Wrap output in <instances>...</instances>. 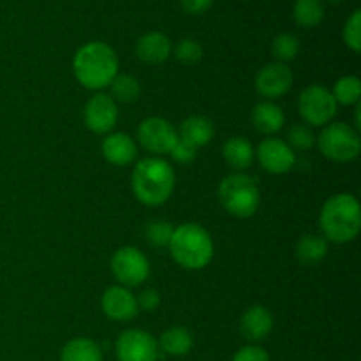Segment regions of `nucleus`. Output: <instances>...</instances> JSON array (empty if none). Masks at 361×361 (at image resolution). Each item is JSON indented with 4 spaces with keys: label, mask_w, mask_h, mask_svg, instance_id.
<instances>
[{
    "label": "nucleus",
    "mask_w": 361,
    "mask_h": 361,
    "mask_svg": "<svg viewBox=\"0 0 361 361\" xmlns=\"http://www.w3.org/2000/svg\"><path fill=\"white\" fill-rule=\"evenodd\" d=\"M296 257L305 267H317L328 254V240L319 235H305L296 243Z\"/></svg>",
    "instance_id": "4be33fe9"
},
{
    "label": "nucleus",
    "mask_w": 361,
    "mask_h": 361,
    "mask_svg": "<svg viewBox=\"0 0 361 361\" xmlns=\"http://www.w3.org/2000/svg\"><path fill=\"white\" fill-rule=\"evenodd\" d=\"M171 53L183 66H196L203 59V46L194 39H182Z\"/></svg>",
    "instance_id": "c756f323"
},
{
    "label": "nucleus",
    "mask_w": 361,
    "mask_h": 361,
    "mask_svg": "<svg viewBox=\"0 0 361 361\" xmlns=\"http://www.w3.org/2000/svg\"><path fill=\"white\" fill-rule=\"evenodd\" d=\"M187 14H203L212 7L214 0H180Z\"/></svg>",
    "instance_id": "f704fd0d"
},
{
    "label": "nucleus",
    "mask_w": 361,
    "mask_h": 361,
    "mask_svg": "<svg viewBox=\"0 0 361 361\" xmlns=\"http://www.w3.org/2000/svg\"><path fill=\"white\" fill-rule=\"evenodd\" d=\"M73 71L81 87L87 90H102L109 87L118 74V56L106 42H87L74 55Z\"/></svg>",
    "instance_id": "f257e3e1"
},
{
    "label": "nucleus",
    "mask_w": 361,
    "mask_h": 361,
    "mask_svg": "<svg viewBox=\"0 0 361 361\" xmlns=\"http://www.w3.org/2000/svg\"><path fill=\"white\" fill-rule=\"evenodd\" d=\"M134 51L143 63L159 66L171 56L173 46L168 35H164L162 32H148L137 39Z\"/></svg>",
    "instance_id": "2eb2a0df"
},
{
    "label": "nucleus",
    "mask_w": 361,
    "mask_h": 361,
    "mask_svg": "<svg viewBox=\"0 0 361 361\" xmlns=\"http://www.w3.org/2000/svg\"><path fill=\"white\" fill-rule=\"evenodd\" d=\"M130 187L140 203L161 207L175 190V169L162 157H147L133 169Z\"/></svg>",
    "instance_id": "f03ea898"
},
{
    "label": "nucleus",
    "mask_w": 361,
    "mask_h": 361,
    "mask_svg": "<svg viewBox=\"0 0 361 361\" xmlns=\"http://www.w3.org/2000/svg\"><path fill=\"white\" fill-rule=\"evenodd\" d=\"M109 90H111L109 97H111L116 104H118V102L129 104V102L137 101L141 95L140 81L134 76H130V74H116L115 80L109 85Z\"/></svg>",
    "instance_id": "393cba45"
},
{
    "label": "nucleus",
    "mask_w": 361,
    "mask_h": 361,
    "mask_svg": "<svg viewBox=\"0 0 361 361\" xmlns=\"http://www.w3.org/2000/svg\"><path fill=\"white\" fill-rule=\"evenodd\" d=\"M173 228L168 221H152L145 226V238L155 249H161V247H168L169 240H171Z\"/></svg>",
    "instance_id": "c85d7f7f"
},
{
    "label": "nucleus",
    "mask_w": 361,
    "mask_h": 361,
    "mask_svg": "<svg viewBox=\"0 0 361 361\" xmlns=\"http://www.w3.org/2000/svg\"><path fill=\"white\" fill-rule=\"evenodd\" d=\"M102 157L113 166H129L136 161L137 147L126 133H113L104 137L101 145Z\"/></svg>",
    "instance_id": "f3484780"
},
{
    "label": "nucleus",
    "mask_w": 361,
    "mask_h": 361,
    "mask_svg": "<svg viewBox=\"0 0 361 361\" xmlns=\"http://www.w3.org/2000/svg\"><path fill=\"white\" fill-rule=\"evenodd\" d=\"M231 361H271L270 355L259 345H245L236 355L233 356Z\"/></svg>",
    "instance_id": "473e14b6"
},
{
    "label": "nucleus",
    "mask_w": 361,
    "mask_h": 361,
    "mask_svg": "<svg viewBox=\"0 0 361 361\" xmlns=\"http://www.w3.org/2000/svg\"><path fill=\"white\" fill-rule=\"evenodd\" d=\"M137 140L145 150L159 157L171 152V148L178 141V130L168 120L161 116H150L137 127Z\"/></svg>",
    "instance_id": "1a4fd4ad"
},
{
    "label": "nucleus",
    "mask_w": 361,
    "mask_h": 361,
    "mask_svg": "<svg viewBox=\"0 0 361 361\" xmlns=\"http://www.w3.org/2000/svg\"><path fill=\"white\" fill-rule=\"evenodd\" d=\"M286 143L291 147L293 152H309L316 145V136L307 123H295L288 130Z\"/></svg>",
    "instance_id": "cd10ccee"
},
{
    "label": "nucleus",
    "mask_w": 361,
    "mask_h": 361,
    "mask_svg": "<svg viewBox=\"0 0 361 361\" xmlns=\"http://www.w3.org/2000/svg\"><path fill=\"white\" fill-rule=\"evenodd\" d=\"M222 155L229 168L235 169L236 173H242L252 166L254 159H256V150L249 140L236 136L226 141L222 147Z\"/></svg>",
    "instance_id": "6ab92c4d"
},
{
    "label": "nucleus",
    "mask_w": 361,
    "mask_h": 361,
    "mask_svg": "<svg viewBox=\"0 0 361 361\" xmlns=\"http://www.w3.org/2000/svg\"><path fill=\"white\" fill-rule=\"evenodd\" d=\"M83 120L87 129L92 133H111L118 122V104L108 94H95L85 104Z\"/></svg>",
    "instance_id": "f8f14e48"
},
{
    "label": "nucleus",
    "mask_w": 361,
    "mask_h": 361,
    "mask_svg": "<svg viewBox=\"0 0 361 361\" xmlns=\"http://www.w3.org/2000/svg\"><path fill=\"white\" fill-rule=\"evenodd\" d=\"M319 152L334 162H351L360 155L361 140L355 127L342 122H330L316 140Z\"/></svg>",
    "instance_id": "423d86ee"
},
{
    "label": "nucleus",
    "mask_w": 361,
    "mask_h": 361,
    "mask_svg": "<svg viewBox=\"0 0 361 361\" xmlns=\"http://www.w3.org/2000/svg\"><path fill=\"white\" fill-rule=\"evenodd\" d=\"M157 344L159 349H162L168 356H185L192 349L194 338L187 328L171 326L166 331H162Z\"/></svg>",
    "instance_id": "412c9836"
},
{
    "label": "nucleus",
    "mask_w": 361,
    "mask_h": 361,
    "mask_svg": "<svg viewBox=\"0 0 361 361\" xmlns=\"http://www.w3.org/2000/svg\"><path fill=\"white\" fill-rule=\"evenodd\" d=\"M250 122L257 133L267 134L270 137L284 127L286 115L281 106L275 104L274 101H261L259 104L254 106L250 113Z\"/></svg>",
    "instance_id": "a211bd4d"
},
{
    "label": "nucleus",
    "mask_w": 361,
    "mask_h": 361,
    "mask_svg": "<svg viewBox=\"0 0 361 361\" xmlns=\"http://www.w3.org/2000/svg\"><path fill=\"white\" fill-rule=\"evenodd\" d=\"M60 361H102V349L92 338L78 337L63 345Z\"/></svg>",
    "instance_id": "5701e85b"
},
{
    "label": "nucleus",
    "mask_w": 361,
    "mask_h": 361,
    "mask_svg": "<svg viewBox=\"0 0 361 361\" xmlns=\"http://www.w3.org/2000/svg\"><path fill=\"white\" fill-rule=\"evenodd\" d=\"M101 309L106 317L116 323H126L134 319L140 312L136 303V296L123 286H111L102 293Z\"/></svg>",
    "instance_id": "4468645a"
},
{
    "label": "nucleus",
    "mask_w": 361,
    "mask_h": 361,
    "mask_svg": "<svg viewBox=\"0 0 361 361\" xmlns=\"http://www.w3.org/2000/svg\"><path fill=\"white\" fill-rule=\"evenodd\" d=\"M221 207L236 219H249L259 210L261 190L256 178L245 173H231L217 189Z\"/></svg>",
    "instance_id": "39448f33"
},
{
    "label": "nucleus",
    "mask_w": 361,
    "mask_h": 361,
    "mask_svg": "<svg viewBox=\"0 0 361 361\" xmlns=\"http://www.w3.org/2000/svg\"><path fill=\"white\" fill-rule=\"evenodd\" d=\"M319 226L324 240L334 243L353 242L361 229L358 200L345 192L331 196L321 210Z\"/></svg>",
    "instance_id": "7ed1b4c3"
},
{
    "label": "nucleus",
    "mask_w": 361,
    "mask_h": 361,
    "mask_svg": "<svg viewBox=\"0 0 361 361\" xmlns=\"http://www.w3.org/2000/svg\"><path fill=\"white\" fill-rule=\"evenodd\" d=\"M113 277L123 288H136L141 286L150 275L148 257L136 247H122L111 257Z\"/></svg>",
    "instance_id": "6e6552de"
},
{
    "label": "nucleus",
    "mask_w": 361,
    "mask_h": 361,
    "mask_svg": "<svg viewBox=\"0 0 361 361\" xmlns=\"http://www.w3.org/2000/svg\"><path fill=\"white\" fill-rule=\"evenodd\" d=\"M137 309L143 310V312H154L159 305H161V295L155 289H145L140 293V296L136 298Z\"/></svg>",
    "instance_id": "72a5a7b5"
},
{
    "label": "nucleus",
    "mask_w": 361,
    "mask_h": 361,
    "mask_svg": "<svg viewBox=\"0 0 361 361\" xmlns=\"http://www.w3.org/2000/svg\"><path fill=\"white\" fill-rule=\"evenodd\" d=\"M337 101L331 90L323 85H309L303 88L298 97L300 116L305 120L307 126L324 127L337 115Z\"/></svg>",
    "instance_id": "0eeeda50"
},
{
    "label": "nucleus",
    "mask_w": 361,
    "mask_h": 361,
    "mask_svg": "<svg viewBox=\"0 0 361 361\" xmlns=\"http://www.w3.org/2000/svg\"><path fill=\"white\" fill-rule=\"evenodd\" d=\"M256 159L261 168L270 175H286L296 164V155L284 140L279 137H267L259 143L256 150Z\"/></svg>",
    "instance_id": "9b49d317"
},
{
    "label": "nucleus",
    "mask_w": 361,
    "mask_h": 361,
    "mask_svg": "<svg viewBox=\"0 0 361 361\" xmlns=\"http://www.w3.org/2000/svg\"><path fill=\"white\" fill-rule=\"evenodd\" d=\"M293 71L282 62H271L264 66L256 76V90L267 101L284 97L293 87Z\"/></svg>",
    "instance_id": "ddd939ff"
},
{
    "label": "nucleus",
    "mask_w": 361,
    "mask_h": 361,
    "mask_svg": "<svg viewBox=\"0 0 361 361\" xmlns=\"http://www.w3.org/2000/svg\"><path fill=\"white\" fill-rule=\"evenodd\" d=\"M274 330V316L263 305H254L240 319V334L249 342H261Z\"/></svg>",
    "instance_id": "dca6fc26"
},
{
    "label": "nucleus",
    "mask_w": 361,
    "mask_h": 361,
    "mask_svg": "<svg viewBox=\"0 0 361 361\" xmlns=\"http://www.w3.org/2000/svg\"><path fill=\"white\" fill-rule=\"evenodd\" d=\"M293 18L303 28H312L324 20L323 0H296Z\"/></svg>",
    "instance_id": "b1692460"
},
{
    "label": "nucleus",
    "mask_w": 361,
    "mask_h": 361,
    "mask_svg": "<svg viewBox=\"0 0 361 361\" xmlns=\"http://www.w3.org/2000/svg\"><path fill=\"white\" fill-rule=\"evenodd\" d=\"M196 147H192L190 143H187V141L178 137V141H176L175 147L171 148L169 155H171L173 161H176L178 164H189V162H192L194 159H196Z\"/></svg>",
    "instance_id": "2f4dec72"
},
{
    "label": "nucleus",
    "mask_w": 361,
    "mask_h": 361,
    "mask_svg": "<svg viewBox=\"0 0 361 361\" xmlns=\"http://www.w3.org/2000/svg\"><path fill=\"white\" fill-rule=\"evenodd\" d=\"M334 97L337 104L342 106H353L360 104L361 97V81L358 76H342L337 80L334 87Z\"/></svg>",
    "instance_id": "a878e982"
},
{
    "label": "nucleus",
    "mask_w": 361,
    "mask_h": 361,
    "mask_svg": "<svg viewBox=\"0 0 361 361\" xmlns=\"http://www.w3.org/2000/svg\"><path fill=\"white\" fill-rule=\"evenodd\" d=\"M215 136V127L212 123L210 118L201 115H192L189 118H185L180 126V140L187 141L192 147L201 148L204 145L210 143Z\"/></svg>",
    "instance_id": "aec40b11"
},
{
    "label": "nucleus",
    "mask_w": 361,
    "mask_h": 361,
    "mask_svg": "<svg viewBox=\"0 0 361 361\" xmlns=\"http://www.w3.org/2000/svg\"><path fill=\"white\" fill-rule=\"evenodd\" d=\"M328 2L334 4V6H338V4H342V2H344V0H328Z\"/></svg>",
    "instance_id": "c9c22d12"
},
{
    "label": "nucleus",
    "mask_w": 361,
    "mask_h": 361,
    "mask_svg": "<svg viewBox=\"0 0 361 361\" xmlns=\"http://www.w3.org/2000/svg\"><path fill=\"white\" fill-rule=\"evenodd\" d=\"M344 42L349 49L360 53L361 49V11L356 9L344 25Z\"/></svg>",
    "instance_id": "7c9ffc66"
},
{
    "label": "nucleus",
    "mask_w": 361,
    "mask_h": 361,
    "mask_svg": "<svg viewBox=\"0 0 361 361\" xmlns=\"http://www.w3.org/2000/svg\"><path fill=\"white\" fill-rule=\"evenodd\" d=\"M115 355L118 361H157L159 344L148 331L126 330L116 338Z\"/></svg>",
    "instance_id": "9d476101"
},
{
    "label": "nucleus",
    "mask_w": 361,
    "mask_h": 361,
    "mask_svg": "<svg viewBox=\"0 0 361 361\" xmlns=\"http://www.w3.org/2000/svg\"><path fill=\"white\" fill-rule=\"evenodd\" d=\"M169 254L185 270H203L214 257V240L200 224L185 222L173 231L169 240Z\"/></svg>",
    "instance_id": "20e7f679"
},
{
    "label": "nucleus",
    "mask_w": 361,
    "mask_h": 361,
    "mask_svg": "<svg viewBox=\"0 0 361 361\" xmlns=\"http://www.w3.org/2000/svg\"><path fill=\"white\" fill-rule=\"evenodd\" d=\"M300 51V41L296 35L284 32V34H279L277 37L271 42V53L277 60L275 62H291L296 59Z\"/></svg>",
    "instance_id": "bb28decb"
}]
</instances>
